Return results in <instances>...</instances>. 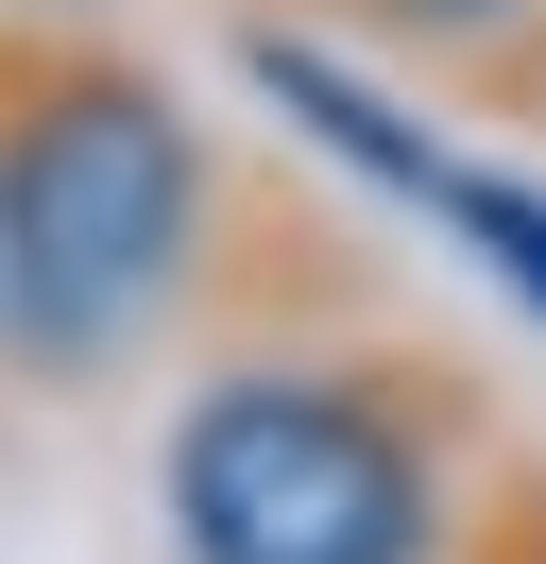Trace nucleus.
Listing matches in <instances>:
<instances>
[{"mask_svg":"<svg viewBox=\"0 0 546 564\" xmlns=\"http://www.w3.org/2000/svg\"><path fill=\"white\" fill-rule=\"evenodd\" d=\"M512 479L529 462L461 343L359 291H273L239 240L154 427L171 564H478Z\"/></svg>","mask_w":546,"mask_h":564,"instance_id":"obj_1","label":"nucleus"},{"mask_svg":"<svg viewBox=\"0 0 546 564\" xmlns=\"http://www.w3.org/2000/svg\"><path fill=\"white\" fill-rule=\"evenodd\" d=\"M239 154L120 18H18L0 0V377L120 393L188 359L239 274Z\"/></svg>","mask_w":546,"mask_h":564,"instance_id":"obj_2","label":"nucleus"},{"mask_svg":"<svg viewBox=\"0 0 546 564\" xmlns=\"http://www.w3.org/2000/svg\"><path fill=\"white\" fill-rule=\"evenodd\" d=\"M239 69H256L273 104H291V138H307V154L375 172V188H393V206L427 223L444 257H478V274H495L512 308H546V172L427 138V120H410L393 86H359V69H341V35H307V18H256V35H239Z\"/></svg>","mask_w":546,"mask_h":564,"instance_id":"obj_3","label":"nucleus"},{"mask_svg":"<svg viewBox=\"0 0 546 564\" xmlns=\"http://www.w3.org/2000/svg\"><path fill=\"white\" fill-rule=\"evenodd\" d=\"M307 35H341V52H375V69H410V86H444L461 104L478 69H495L512 35H529L546 0H291Z\"/></svg>","mask_w":546,"mask_h":564,"instance_id":"obj_4","label":"nucleus"},{"mask_svg":"<svg viewBox=\"0 0 546 564\" xmlns=\"http://www.w3.org/2000/svg\"><path fill=\"white\" fill-rule=\"evenodd\" d=\"M461 104H478V120H512V138H546V18H529V35H512L495 69L461 86Z\"/></svg>","mask_w":546,"mask_h":564,"instance_id":"obj_5","label":"nucleus"},{"mask_svg":"<svg viewBox=\"0 0 546 564\" xmlns=\"http://www.w3.org/2000/svg\"><path fill=\"white\" fill-rule=\"evenodd\" d=\"M478 564H546V479H512V513H495V547Z\"/></svg>","mask_w":546,"mask_h":564,"instance_id":"obj_6","label":"nucleus"},{"mask_svg":"<svg viewBox=\"0 0 546 564\" xmlns=\"http://www.w3.org/2000/svg\"><path fill=\"white\" fill-rule=\"evenodd\" d=\"M18 18H120V0H18Z\"/></svg>","mask_w":546,"mask_h":564,"instance_id":"obj_7","label":"nucleus"}]
</instances>
